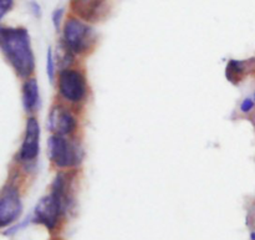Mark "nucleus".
Segmentation results:
<instances>
[{
	"mask_svg": "<svg viewBox=\"0 0 255 240\" xmlns=\"http://www.w3.org/2000/svg\"><path fill=\"white\" fill-rule=\"evenodd\" d=\"M14 0H0V19L5 16L7 11L11 9Z\"/></svg>",
	"mask_w": 255,
	"mask_h": 240,
	"instance_id": "nucleus-13",
	"label": "nucleus"
},
{
	"mask_svg": "<svg viewBox=\"0 0 255 240\" xmlns=\"http://www.w3.org/2000/svg\"><path fill=\"white\" fill-rule=\"evenodd\" d=\"M0 46L2 54L17 75L27 77L34 71L35 61L30 37L24 27H0Z\"/></svg>",
	"mask_w": 255,
	"mask_h": 240,
	"instance_id": "nucleus-1",
	"label": "nucleus"
},
{
	"mask_svg": "<svg viewBox=\"0 0 255 240\" xmlns=\"http://www.w3.org/2000/svg\"><path fill=\"white\" fill-rule=\"evenodd\" d=\"M54 75H55L54 59H52L51 49L49 47V50H47V76H49V79L51 80V81L52 79H54Z\"/></svg>",
	"mask_w": 255,
	"mask_h": 240,
	"instance_id": "nucleus-12",
	"label": "nucleus"
},
{
	"mask_svg": "<svg viewBox=\"0 0 255 240\" xmlns=\"http://www.w3.org/2000/svg\"><path fill=\"white\" fill-rule=\"evenodd\" d=\"M75 12L87 20L95 21L101 16L105 7L104 0H71Z\"/></svg>",
	"mask_w": 255,
	"mask_h": 240,
	"instance_id": "nucleus-9",
	"label": "nucleus"
},
{
	"mask_svg": "<svg viewBox=\"0 0 255 240\" xmlns=\"http://www.w3.org/2000/svg\"><path fill=\"white\" fill-rule=\"evenodd\" d=\"M49 156L57 167L77 166L81 162V147L75 142H70L64 136H52L49 141Z\"/></svg>",
	"mask_w": 255,
	"mask_h": 240,
	"instance_id": "nucleus-3",
	"label": "nucleus"
},
{
	"mask_svg": "<svg viewBox=\"0 0 255 240\" xmlns=\"http://www.w3.org/2000/svg\"><path fill=\"white\" fill-rule=\"evenodd\" d=\"M76 128L75 117L62 106H56L49 115V129L56 136L70 134Z\"/></svg>",
	"mask_w": 255,
	"mask_h": 240,
	"instance_id": "nucleus-7",
	"label": "nucleus"
},
{
	"mask_svg": "<svg viewBox=\"0 0 255 240\" xmlns=\"http://www.w3.org/2000/svg\"><path fill=\"white\" fill-rule=\"evenodd\" d=\"M60 94L70 102L81 101L86 94V82L84 75L75 70H62L59 79Z\"/></svg>",
	"mask_w": 255,
	"mask_h": 240,
	"instance_id": "nucleus-4",
	"label": "nucleus"
},
{
	"mask_svg": "<svg viewBox=\"0 0 255 240\" xmlns=\"http://www.w3.org/2000/svg\"><path fill=\"white\" fill-rule=\"evenodd\" d=\"M243 64L239 61H231L228 64V69H227V76L228 80H231L232 82H234V79H239L243 74Z\"/></svg>",
	"mask_w": 255,
	"mask_h": 240,
	"instance_id": "nucleus-11",
	"label": "nucleus"
},
{
	"mask_svg": "<svg viewBox=\"0 0 255 240\" xmlns=\"http://www.w3.org/2000/svg\"><path fill=\"white\" fill-rule=\"evenodd\" d=\"M62 12H64V10L57 9V10H55L54 14H52V21H54L55 29H56V30H59V27H60V22H61Z\"/></svg>",
	"mask_w": 255,
	"mask_h": 240,
	"instance_id": "nucleus-14",
	"label": "nucleus"
},
{
	"mask_svg": "<svg viewBox=\"0 0 255 240\" xmlns=\"http://www.w3.org/2000/svg\"><path fill=\"white\" fill-rule=\"evenodd\" d=\"M22 104L26 111H32L39 104V87L35 79H30L22 90Z\"/></svg>",
	"mask_w": 255,
	"mask_h": 240,
	"instance_id": "nucleus-10",
	"label": "nucleus"
},
{
	"mask_svg": "<svg viewBox=\"0 0 255 240\" xmlns=\"http://www.w3.org/2000/svg\"><path fill=\"white\" fill-rule=\"evenodd\" d=\"M32 9H34L35 10V14H36V15H39V11H40V7L39 6H37V4H35V2H32Z\"/></svg>",
	"mask_w": 255,
	"mask_h": 240,
	"instance_id": "nucleus-16",
	"label": "nucleus"
},
{
	"mask_svg": "<svg viewBox=\"0 0 255 240\" xmlns=\"http://www.w3.org/2000/svg\"><path fill=\"white\" fill-rule=\"evenodd\" d=\"M96 35L92 27L79 19H69L64 27V41L71 52L86 51L95 42Z\"/></svg>",
	"mask_w": 255,
	"mask_h": 240,
	"instance_id": "nucleus-2",
	"label": "nucleus"
},
{
	"mask_svg": "<svg viewBox=\"0 0 255 240\" xmlns=\"http://www.w3.org/2000/svg\"><path fill=\"white\" fill-rule=\"evenodd\" d=\"M61 214H64V212H62L60 204L57 203L56 199L51 194L44 197L35 208V218H36V221L39 223L44 224L49 229H54L56 227Z\"/></svg>",
	"mask_w": 255,
	"mask_h": 240,
	"instance_id": "nucleus-6",
	"label": "nucleus"
},
{
	"mask_svg": "<svg viewBox=\"0 0 255 240\" xmlns=\"http://www.w3.org/2000/svg\"><path fill=\"white\" fill-rule=\"evenodd\" d=\"M253 107H254L253 100L246 99L243 102H242L241 109H242V111H243V112H249L252 109H253Z\"/></svg>",
	"mask_w": 255,
	"mask_h": 240,
	"instance_id": "nucleus-15",
	"label": "nucleus"
},
{
	"mask_svg": "<svg viewBox=\"0 0 255 240\" xmlns=\"http://www.w3.org/2000/svg\"><path fill=\"white\" fill-rule=\"evenodd\" d=\"M21 213V201L19 192L14 187H6L2 192L0 201V224L6 227L12 223Z\"/></svg>",
	"mask_w": 255,
	"mask_h": 240,
	"instance_id": "nucleus-5",
	"label": "nucleus"
},
{
	"mask_svg": "<svg viewBox=\"0 0 255 240\" xmlns=\"http://www.w3.org/2000/svg\"><path fill=\"white\" fill-rule=\"evenodd\" d=\"M39 138L40 127L36 119L30 117L26 122V131L25 138L22 142L21 151H20V159L21 161H32L39 154Z\"/></svg>",
	"mask_w": 255,
	"mask_h": 240,
	"instance_id": "nucleus-8",
	"label": "nucleus"
}]
</instances>
